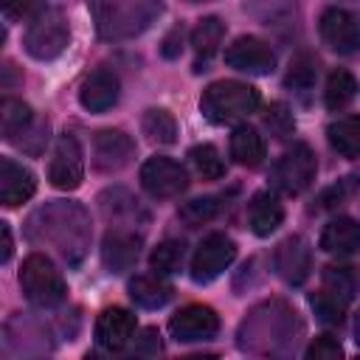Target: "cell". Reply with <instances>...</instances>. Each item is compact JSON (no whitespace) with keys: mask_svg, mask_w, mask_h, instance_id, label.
<instances>
[{"mask_svg":"<svg viewBox=\"0 0 360 360\" xmlns=\"http://www.w3.org/2000/svg\"><path fill=\"white\" fill-rule=\"evenodd\" d=\"M14 143H17L22 152H28V155H39V152L45 149V143H48V121L34 118L31 127H28Z\"/></svg>","mask_w":360,"mask_h":360,"instance_id":"d590c367","label":"cell"},{"mask_svg":"<svg viewBox=\"0 0 360 360\" xmlns=\"http://www.w3.org/2000/svg\"><path fill=\"white\" fill-rule=\"evenodd\" d=\"M138 256H141V236L138 233L115 228L104 236L101 259H104V267L110 273H127L138 262Z\"/></svg>","mask_w":360,"mask_h":360,"instance_id":"2e32d148","label":"cell"},{"mask_svg":"<svg viewBox=\"0 0 360 360\" xmlns=\"http://www.w3.org/2000/svg\"><path fill=\"white\" fill-rule=\"evenodd\" d=\"M284 219V208L276 194L270 191H256L248 202V225L256 236H270Z\"/></svg>","mask_w":360,"mask_h":360,"instance_id":"d6986e66","label":"cell"},{"mask_svg":"<svg viewBox=\"0 0 360 360\" xmlns=\"http://www.w3.org/2000/svg\"><path fill=\"white\" fill-rule=\"evenodd\" d=\"M309 307L315 309V315L323 321V323H340L343 315H346V301L332 295L329 290H321V292H312L309 295Z\"/></svg>","mask_w":360,"mask_h":360,"instance_id":"1f68e13d","label":"cell"},{"mask_svg":"<svg viewBox=\"0 0 360 360\" xmlns=\"http://www.w3.org/2000/svg\"><path fill=\"white\" fill-rule=\"evenodd\" d=\"M315 76H318V62L309 53H301V56H295L290 62V70H287V79L284 82L292 90H307V87H312Z\"/></svg>","mask_w":360,"mask_h":360,"instance_id":"d6a6232c","label":"cell"},{"mask_svg":"<svg viewBox=\"0 0 360 360\" xmlns=\"http://www.w3.org/2000/svg\"><path fill=\"white\" fill-rule=\"evenodd\" d=\"M354 340H357V346H360V309H357V315H354Z\"/></svg>","mask_w":360,"mask_h":360,"instance_id":"60d3db41","label":"cell"},{"mask_svg":"<svg viewBox=\"0 0 360 360\" xmlns=\"http://www.w3.org/2000/svg\"><path fill=\"white\" fill-rule=\"evenodd\" d=\"M188 160H191V166L197 169V174H200L202 180H219V177L225 174V163H222L217 146H211V143H197V146H191Z\"/></svg>","mask_w":360,"mask_h":360,"instance_id":"f1b7e54d","label":"cell"},{"mask_svg":"<svg viewBox=\"0 0 360 360\" xmlns=\"http://www.w3.org/2000/svg\"><path fill=\"white\" fill-rule=\"evenodd\" d=\"M3 11L8 20H25V17H37L42 8L39 0H3Z\"/></svg>","mask_w":360,"mask_h":360,"instance_id":"74e56055","label":"cell"},{"mask_svg":"<svg viewBox=\"0 0 360 360\" xmlns=\"http://www.w3.org/2000/svg\"><path fill=\"white\" fill-rule=\"evenodd\" d=\"M354 191H357V177H343V180H338L335 186H329V188L321 191V197H318V208H321V211L338 208V205H343Z\"/></svg>","mask_w":360,"mask_h":360,"instance_id":"e575fe53","label":"cell"},{"mask_svg":"<svg viewBox=\"0 0 360 360\" xmlns=\"http://www.w3.org/2000/svg\"><path fill=\"white\" fill-rule=\"evenodd\" d=\"M129 298L143 309H160L172 298V284H166L158 273L155 276H135L129 281Z\"/></svg>","mask_w":360,"mask_h":360,"instance_id":"7402d4cb","label":"cell"},{"mask_svg":"<svg viewBox=\"0 0 360 360\" xmlns=\"http://www.w3.org/2000/svg\"><path fill=\"white\" fill-rule=\"evenodd\" d=\"M169 332L177 343L211 340L219 332V315L205 304H188V307H183L172 315Z\"/></svg>","mask_w":360,"mask_h":360,"instance_id":"7c38bea8","label":"cell"},{"mask_svg":"<svg viewBox=\"0 0 360 360\" xmlns=\"http://www.w3.org/2000/svg\"><path fill=\"white\" fill-rule=\"evenodd\" d=\"M188 3H200V0H188Z\"/></svg>","mask_w":360,"mask_h":360,"instance_id":"b9f144b4","label":"cell"},{"mask_svg":"<svg viewBox=\"0 0 360 360\" xmlns=\"http://www.w3.org/2000/svg\"><path fill=\"white\" fill-rule=\"evenodd\" d=\"M25 233L34 245H51L65 262L79 264L90 242V222L82 205L56 200L28 217Z\"/></svg>","mask_w":360,"mask_h":360,"instance_id":"6da1fadb","label":"cell"},{"mask_svg":"<svg viewBox=\"0 0 360 360\" xmlns=\"http://www.w3.org/2000/svg\"><path fill=\"white\" fill-rule=\"evenodd\" d=\"M135 155V143L121 129H98L93 135V163L101 172L124 169Z\"/></svg>","mask_w":360,"mask_h":360,"instance_id":"5bb4252c","label":"cell"},{"mask_svg":"<svg viewBox=\"0 0 360 360\" xmlns=\"http://www.w3.org/2000/svg\"><path fill=\"white\" fill-rule=\"evenodd\" d=\"M360 248V222L352 217H338L332 222H326L323 233H321V250L332 253V256H349Z\"/></svg>","mask_w":360,"mask_h":360,"instance_id":"ffe728a7","label":"cell"},{"mask_svg":"<svg viewBox=\"0 0 360 360\" xmlns=\"http://www.w3.org/2000/svg\"><path fill=\"white\" fill-rule=\"evenodd\" d=\"M219 208H222L219 197H197V200L183 202L180 211H177V217H180L188 228H197V225L211 222V219L219 214Z\"/></svg>","mask_w":360,"mask_h":360,"instance_id":"4dcf8cb0","label":"cell"},{"mask_svg":"<svg viewBox=\"0 0 360 360\" xmlns=\"http://www.w3.org/2000/svg\"><path fill=\"white\" fill-rule=\"evenodd\" d=\"M48 180L53 188H62V191H73L84 180V155H82L79 141L70 132L59 135L53 146V155L48 163Z\"/></svg>","mask_w":360,"mask_h":360,"instance_id":"9c48e42d","label":"cell"},{"mask_svg":"<svg viewBox=\"0 0 360 360\" xmlns=\"http://www.w3.org/2000/svg\"><path fill=\"white\" fill-rule=\"evenodd\" d=\"M11 259V228L8 222H0V262L6 264Z\"/></svg>","mask_w":360,"mask_h":360,"instance_id":"ab89813d","label":"cell"},{"mask_svg":"<svg viewBox=\"0 0 360 360\" xmlns=\"http://www.w3.org/2000/svg\"><path fill=\"white\" fill-rule=\"evenodd\" d=\"M160 0H90L96 31L104 39H127L152 25L160 14Z\"/></svg>","mask_w":360,"mask_h":360,"instance_id":"7a4b0ae2","label":"cell"},{"mask_svg":"<svg viewBox=\"0 0 360 360\" xmlns=\"http://www.w3.org/2000/svg\"><path fill=\"white\" fill-rule=\"evenodd\" d=\"M321 281H323V290H329L332 295L343 298L346 304H349V301L354 298V292H357V273H354V267H349V264H329V267H323Z\"/></svg>","mask_w":360,"mask_h":360,"instance_id":"83f0119b","label":"cell"},{"mask_svg":"<svg viewBox=\"0 0 360 360\" xmlns=\"http://www.w3.org/2000/svg\"><path fill=\"white\" fill-rule=\"evenodd\" d=\"M141 186L155 200H172L188 188V174L177 160L155 155L141 166Z\"/></svg>","mask_w":360,"mask_h":360,"instance_id":"52a82bcc","label":"cell"},{"mask_svg":"<svg viewBox=\"0 0 360 360\" xmlns=\"http://www.w3.org/2000/svg\"><path fill=\"white\" fill-rule=\"evenodd\" d=\"M34 118H37V115H34V110H31L28 104H22V101H17V98H6V101H3V110H0L3 138H6L8 143H14V141L31 127Z\"/></svg>","mask_w":360,"mask_h":360,"instance_id":"cb8c5ba5","label":"cell"},{"mask_svg":"<svg viewBox=\"0 0 360 360\" xmlns=\"http://www.w3.org/2000/svg\"><path fill=\"white\" fill-rule=\"evenodd\" d=\"M318 31H321V39L340 56H352V53H360V20L346 11V8H326L318 20Z\"/></svg>","mask_w":360,"mask_h":360,"instance_id":"30bf717a","label":"cell"},{"mask_svg":"<svg viewBox=\"0 0 360 360\" xmlns=\"http://www.w3.org/2000/svg\"><path fill=\"white\" fill-rule=\"evenodd\" d=\"M180 48H183V25H174L172 31H169V37L163 39V56H177L180 53Z\"/></svg>","mask_w":360,"mask_h":360,"instance_id":"f35d334b","label":"cell"},{"mask_svg":"<svg viewBox=\"0 0 360 360\" xmlns=\"http://www.w3.org/2000/svg\"><path fill=\"white\" fill-rule=\"evenodd\" d=\"M264 155H267L264 138H262L253 127H248V124L233 127V132H231V158H233L239 166L253 169V166H259V163L264 160Z\"/></svg>","mask_w":360,"mask_h":360,"instance_id":"44dd1931","label":"cell"},{"mask_svg":"<svg viewBox=\"0 0 360 360\" xmlns=\"http://www.w3.org/2000/svg\"><path fill=\"white\" fill-rule=\"evenodd\" d=\"M233 259H236V245H233V239L225 236V233H208V236L197 245V250H194V256H191V278H194L197 284H208V281H214L217 276H222V273L231 267Z\"/></svg>","mask_w":360,"mask_h":360,"instance_id":"ba28073f","label":"cell"},{"mask_svg":"<svg viewBox=\"0 0 360 360\" xmlns=\"http://www.w3.org/2000/svg\"><path fill=\"white\" fill-rule=\"evenodd\" d=\"M340 354H343V346H340L338 338H332V335L315 338V340L309 343V349H307V357H309V360H338Z\"/></svg>","mask_w":360,"mask_h":360,"instance_id":"8d00e7d4","label":"cell"},{"mask_svg":"<svg viewBox=\"0 0 360 360\" xmlns=\"http://www.w3.org/2000/svg\"><path fill=\"white\" fill-rule=\"evenodd\" d=\"M68 42H70V25L59 8H45L37 17H31L22 37L25 51L39 62L56 59L68 48Z\"/></svg>","mask_w":360,"mask_h":360,"instance_id":"5b68a950","label":"cell"},{"mask_svg":"<svg viewBox=\"0 0 360 360\" xmlns=\"http://www.w3.org/2000/svg\"><path fill=\"white\" fill-rule=\"evenodd\" d=\"M264 127L270 129L273 138H287V135H292L295 121H292V112L287 110V104H281V101L270 104L267 112H264Z\"/></svg>","mask_w":360,"mask_h":360,"instance_id":"836d02e7","label":"cell"},{"mask_svg":"<svg viewBox=\"0 0 360 360\" xmlns=\"http://www.w3.org/2000/svg\"><path fill=\"white\" fill-rule=\"evenodd\" d=\"M135 315L124 307H107L101 309V315L96 318V343L110 349V352H118L124 349L132 335H135Z\"/></svg>","mask_w":360,"mask_h":360,"instance_id":"9a60e30c","label":"cell"},{"mask_svg":"<svg viewBox=\"0 0 360 360\" xmlns=\"http://www.w3.org/2000/svg\"><path fill=\"white\" fill-rule=\"evenodd\" d=\"M326 138H329V146L340 158H357L360 155V115L338 118L335 124H329Z\"/></svg>","mask_w":360,"mask_h":360,"instance_id":"603a6c76","label":"cell"},{"mask_svg":"<svg viewBox=\"0 0 360 360\" xmlns=\"http://www.w3.org/2000/svg\"><path fill=\"white\" fill-rule=\"evenodd\" d=\"M222 37H225V22L219 17H202L191 31V45H194L197 56L208 59L222 45Z\"/></svg>","mask_w":360,"mask_h":360,"instance_id":"484cf974","label":"cell"},{"mask_svg":"<svg viewBox=\"0 0 360 360\" xmlns=\"http://www.w3.org/2000/svg\"><path fill=\"white\" fill-rule=\"evenodd\" d=\"M20 287H22V295L34 307H39V309H53L68 295L62 273L56 270V264L45 253H31L22 262V267H20Z\"/></svg>","mask_w":360,"mask_h":360,"instance_id":"277c9868","label":"cell"},{"mask_svg":"<svg viewBox=\"0 0 360 360\" xmlns=\"http://www.w3.org/2000/svg\"><path fill=\"white\" fill-rule=\"evenodd\" d=\"M183 256H186V245L177 242V239H166L160 242L152 256H149V264L158 276H169V273H177L180 264H183Z\"/></svg>","mask_w":360,"mask_h":360,"instance_id":"f546056e","label":"cell"},{"mask_svg":"<svg viewBox=\"0 0 360 360\" xmlns=\"http://www.w3.org/2000/svg\"><path fill=\"white\" fill-rule=\"evenodd\" d=\"M256 107H259V90L253 84L236 82V79L214 82L200 96V112L211 124H228V121L245 118V115L256 112Z\"/></svg>","mask_w":360,"mask_h":360,"instance_id":"3957f363","label":"cell"},{"mask_svg":"<svg viewBox=\"0 0 360 360\" xmlns=\"http://www.w3.org/2000/svg\"><path fill=\"white\" fill-rule=\"evenodd\" d=\"M118 76L112 70H93L79 87V101L87 112H107L118 101Z\"/></svg>","mask_w":360,"mask_h":360,"instance_id":"ac0fdd59","label":"cell"},{"mask_svg":"<svg viewBox=\"0 0 360 360\" xmlns=\"http://www.w3.org/2000/svg\"><path fill=\"white\" fill-rule=\"evenodd\" d=\"M37 191V177L31 169L14 163L11 158L0 160V202L6 208H17Z\"/></svg>","mask_w":360,"mask_h":360,"instance_id":"e0dca14e","label":"cell"},{"mask_svg":"<svg viewBox=\"0 0 360 360\" xmlns=\"http://www.w3.org/2000/svg\"><path fill=\"white\" fill-rule=\"evenodd\" d=\"M141 129L152 143H174L177 141V121L169 110L152 107L141 118Z\"/></svg>","mask_w":360,"mask_h":360,"instance_id":"d4e9b609","label":"cell"},{"mask_svg":"<svg viewBox=\"0 0 360 360\" xmlns=\"http://www.w3.org/2000/svg\"><path fill=\"white\" fill-rule=\"evenodd\" d=\"M315 155L307 143H292L290 149L281 152V158L270 169V180L278 191L284 194H301L304 188L312 186L315 180Z\"/></svg>","mask_w":360,"mask_h":360,"instance_id":"8992f818","label":"cell"},{"mask_svg":"<svg viewBox=\"0 0 360 360\" xmlns=\"http://www.w3.org/2000/svg\"><path fill=\"white\" fill-rule=\"evenodd\" d=\"M273 267L276 276L284 278L287 284H304L309 270H312V250L301 236H287L278 242L273 253Z\"/></svg>","mask_w":360,"mask_h":360,"instance_id":"4fadbf2b","label":"cell"},{"mask_svg":"<svg viewBox=\"0 0 360 360\" xmlns=\"http://www.w3.org/2000/svg\"><path fill=\"white\" fill-rule=\"evenodd\" d=\"M357 96V82L349 70H332L326 79V90H323V101L329 110H343L352 98Z\"/></svg>","mask_w":360,"mask_h":360,"instance_id":"4316f807","label":"cell"},{"mask_svg":"<svg viewBox=\"0 0 360 360\" xmlns=\"http://www.w3.org/2000/svg\"><path fill=\"white\" fill-rule=\"evenodd\" d=\"M225 65L233 68V70H239V73L267 76L276 68V53L259 37H236L225 48Z\"/></svg>","mask_w":360,"mask_h":360,"instance_id":"8fae6325","label":"cell"}]
</instances>
